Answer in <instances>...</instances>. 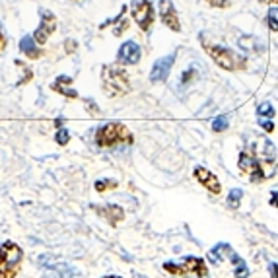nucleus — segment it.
<instances>
[{
  "instance_id": "a878e982",
  "label": "nucleus",
  "mask_w": 278,
  "mask_h": 278,
  "mask_svg": "<svg viewBox=\"0 0 278 278\" xmlns=\"http://www.w3.org/2000/svg\"><path fill=\"white\" fill-rule=\"evenodd\" d=\"M206 2L214 8H228L231 4V0H206Z\"/></svg>"
},
{
  "instance_id": "1a4fd4ad",
  "label": "nucleus",
  "mask_w": 278,
  "mask_h": 278,
  "mask_svg": "<svg viewBox=\"0 0 278 278\" xmlns=\"http://www.w3.org/2000/svg\"><path fill=\"white\" fill-rule=\"evenodd\" d=\"M39 265H41L43 269L57 272L58 278H82L80 272H78L74 267H70V265L55 259V257H51V255H41V257H39Z\"/></svg>"
},
{
  "instance_id": "6ab92c4d",
  "label": "nucleus",
  "mask_w": 278,
  "mask_h": 278,
  "mask_svg": "<svg viewBox=\"0 0 278 278\" xmlns=\"http://www.w3.org/2000/svg\"><path fill=\"white\" fill-rule=\"evenodd\" d=\"M257 115H259V123H263V121H270V119H274V109H272V105L270 103H261L259 107H257Z\"/></svg>"
},
{
  "instance_id": "f3484780",
  "label": "nucleus",
  "mask_w": 278,
  "mask_h": 278,
  "mask_svg": "<svg viewBox=\"0 0 278 278\" xmlns=\"http://www.w3.org/2000/svg\"><path fill=\"white\" fill-rule=\"evenodd\" d=\"M226 257H228V259L231 261V265H233V274H236V278H247V276H249V269H247L245 261L241 259L240 255L231 249V247L228 249Z\"/></svg>"
},
{
  "instance_id": "bb28decb",
  "label": "nucleus",
  "mask_w": 278,
  "mask_h": 278,
  "mask_svg": "<svg viewBox=\"0 0 278 278\" xmlns=\"http://www.w3.org/2000/svg\"><path fill=\"white\" fill-rule=\"evenodd\" d=\"M84 103H86L88 111H92V113H94V115H99V107L96 105V101H94V99H86V101H84Z\"/></svg>"
},
{
  "instance_id": "7ed1b4c3",
  "label": "nucleus",
  "mask_w": 278,
  "mask_h": 278,
  "mask_svg": "<svg viewBox=\"0 0 278 278\" xmlns=\"http://www.w3.org/2000/svg\"><path fill=\"white\" fill-rule=\"evenodd\" d=\"M133 142H135V136L123 123H107V125L99 126L96 133V144L99 148L131 146Z\"/></svg>"
},
{
  "instance_id": "ddd939ff",
  "label": "nucleus",
  "mask_w": 278,
  "mask_h": 278,
  "mask_svg": "<svg viewBox=\"0 0 278 278\" xmlns=\"http://www.w3.org/2000/svg\"><path fill=\"white\" fill-rule=\"evenodd\" d=\"M193 175H195V179L201 183L204 189H208L212 195H220L222 185H220V181H218V177H216V175H214L210 169H206V167L199 165V167H195Z\"/></svg>"
},
{
  "instance_id": "f8f14e48",
  "label": "nucleus",
  "mask_w": 278,
  "mask_h": 278,
  "mask_svg": "<svg viewBox=\"0 0 278 278\" xmlns=\"http://www.w3.org/2000/svg\"><path fill=\"white\" fill-rule=\"evenodd\" d=\"M140 55H142V51H140V45L136 43V41H125L119 51H117V60L121 62V65H125V67H131V65H136L138 60H140Z\"/></svg>"
},
{
  "instance_id": "7c9ffc66",
  "label": "nucleus",
  "mask_w": 278,
  "mask_h": 278,
  "mask_svg": "<svg viewBox=\"0 0 278 278\" xmlns=\"http://www.w3.org/2000/svg\"><path fill=\"white\" fill-rule=\"evenodd\" d=\"M267 133H272V129H274V125H272V121H263V123H259Z\"/></svg>"
},
{
  "instance_id": "412c9836",
  "label": "nucleus",
  "mask_w": 278,
  "mask_h": 278,
  "mask_svg": "<svg viewBox=\"0 0 278 278\" xmlns=\"http://www.w3.org/2000/svg\"><path fill=\"white\" fill-rule=\"evenodd\" d=\"M96 191L97 193H103V191H109V189H117L119 187V181H115V179H99V181H96Z\"/></svg>"
},
{
  "instance_id": "c85d7f7f",
  "label": "nucleus",
  "mask_w": 278,
  "mask_h": 278,
  "mask_svg": "<svg viewBox=\"0 0 278 278\" xmlns=\"http://www.w3.org/2000/svg\"><path fill=\"white\" fill-rule=\"evenodd\" d=\"M126 29H129V22H126V19H123V22L119 24V28H115V31H113V33H115L117 37H119V35H121L123 31H126Z\"/></svg>"
},
{
  "instance_id": "2eb2a0df",
  "label": "nucleus",
  "mask_w": 278,
  "mask_h": 278,
  "mask_svg": "<svg viewBox=\"0 0 278 278\" xmlns=\"http://www.w3.org/2000/svg\"><path fill=\"white\" fill-rule=\"evenodd\" d=\"M19 51H22L28 58H31V60L43 57V51L37 47L33 35H24V37H22V41H19Z\"/></svg>"
},
{
  "instance_id": "c756f323",
  "label": "nucleus",
  "mask_w": 278,
  "mask_h": 278,
  "mask_svg": "<svg viewBox=\"0 0 278 278\" xmlns=\"http://www.w3.org/2000/svg\"><path fill=\"white\" fill-rule=\"evenodd\" d=\"M269 270H270V276H272V278H278V265H276V263H270V265H269Z\"/></svg>"
},
{
  "instance_id": "5701e85b",
  "label": "nucleus",
  "mask_w": 278,
  "mask_h": 278,
  "mask_svg": "<svg viewBox=\"0 0 278 278\" xmlns=\"http://www.w3.org/2000/svg\"><path fill=\"white\" fill-rule=\"evenodd\" d=\"M55 140H57V144H60V146H67V144L70 142V133H68L67 129H58Z\"/></svg>"
},
{
  "instance_id": "6e6552de",
  "label": "nucleus",
  "mask_w": 278,
  "mask_h": 278,
  "mask_svg": "<svg viewBox=\"0 0 278 278\" xmlns=\"http://www.w3.org/2000/svg\"><path fill=\"white\" fill-rule=\"evenodd\" d=\"M39 16H41V24H39V28L35 29L33 39H35V43H37V45H45V43H47V39L55 33L58 19H57V16L47 8L39 10Z\"/></svg>"
},
{
  "instance_id": "4468645a",
  "label": "nucleus",
  "mask_w": 278,
  "mask_h": 278,
  "mask_svg": "<svg viewBox=\"0 0 278 278\" xmlns=\"http://www.w3.org/2000/svg\"><path fill=\"white\" fill-rule=\"evenodd\" d=\"M92 210H96L99 216H103L113 228L119 226V222L125 220V210L119 206V204H105V206H99V204H92Z\"/></svg>"
},
{
  "instance_id": "f257e3e1",
  "label": "nucleus",
  "mask_w": 278,
  "mask_h": 278,
  "mask_svg": "<svg viewBox=\"0 0 278 278\" xmlns=\"http://www.w3.org/2000/svg\"><path fill=\"white\" fill-rule=\"evenodd\" d=\"M240 172L251 183H263L276 173V148L267 136H253L240 154Z\"/></svg>"
},
{
  "instance_id": "f704fd0d",
  "label": "nucleus",
  "mask_w": 278,
  "mask_h": 278,
  "mask_svg": "<svg viewBox=\"0 0 278 278\" xmlns=\"http://www.w3.org/2000/svg\"><path fill=\"white\" fill-rule=\"evenodd\" d=\"M103 278H121V276H111V274H109V276H103Z\"/></svg>"
},
{
  "instance_id": "393cba45",
  "label": "nucleus",
  "mask_w": 278,
  "mask_h": 278,
  "mask_svg": "<svg viewBox=\"0 0 278 278\" xmlns=\"http://www.w3.org/2000/svg\"><path fill=\"white\" fill-rule=\"evenodd\" d=\"M195 78H197V70H187V72H183L181 74V84L183 86H187V84H189V82H193V80H195Z\"/></svg>"
},
{
  "instance_id": "f03ea898",
  "label": "nucleus",
  "mask_w": 278,
  "mask_h": 278,
  "mask_svg": "<svg viewBox=\"0 0 278 278\" xmlns=\"http://www.w3.org/2000/svg\"><path fill=\"white\" fill-rule=\"evenodd\" d=\"M201 45L202 49L210 55V58L224 70H231V72H238V70H245L247 68V60L243 57H240L238 53H233L231 49L218 45L210 39L206 37V33H201Z\"/></svg>"
},
{
  "instance_id": "39448f33",
  "label": "nucleus",
  "mask_w": 278,
  "mask_h": 278,
  "mask_svg": "<svg viewBox=\"0 0 278 278\" xmlns=\"http://www.w3.org/2000/svg\"><path fill=\"white\" fill-rule=\"evenodd\" d=\"M24 251L14 241H4L0 245V278H16L22 269Z\"/></svg>"
},
{
  "instance_id": "2f4dec72",
  "label": "nucleus",
  "mask_w": 278,
  "mask_h": 278,
  "mask_svg": "<svg viewBox=\"0 0 278 278\" xmlns=\"http://www.w3.org/2000/svg\"><path fill=\"white\" fill-rule=\"evenodd\" d=\"M270 206H276L278 208V193H272V195H270Z\"/></svg>"
},
{
  "instance_id": "4be33fe9",
  "label": "nucleus",
  "mask_w": 278,
  "mask_h": 278,
  "mask_svg": "<svg viewBox=\"0 0 278 278\" xmlns=\"http://www.w3.org/2000/svg\"><path fill=\"white\" fill-rule=\"evenodd\" d=\"M228 126H230V117L222 115V117H216V119H214L212 131H214V133H224Z\"/></svg>"
},
{
  "instance_id": "aec40b11",
  "label": "nucleus",
  "mask_w": 278,
  "mask_h": 278,
  "mask_svg": "<svg viewBox=\"0 0 278 278\" xmlns=\"http://www.w3.org/2000/svg\"><path fill=\"white\" fill-rule=\"evenodd\" d=\"M241 197H243V191H241V189H231L230 195H228V206L233 208V210H238V208H240Z\"/></svg>"
},
{
  "instance_id": "473e14b6",
  "label": "nucleus",
  "mask_w": 278,
  "mask_h": 278,
  "mask_svg": "<svg viewBox=\"0 0 278 278\" xmlns=\"http://www.w3.org/2000/svg\"><path fill=\"white\" fill-rule=\"evenodd\" d=\"M263 4H278V0H261Z\"/></svg>"
},
{
  "instance_id": "a211bd4d",
  "label": "nucleus",
  "mask_w": 278,
  "mask_h": 278,
  "mask_svg": "<svg viewBox=\"0 0 278 278\" xmlns=\"http://www.w3.org/2000/svg\"><path fill=\"white\" fill-rule=\"evenodd\" d=\"M228 249H230V245L228 243H218L214 249H210V253H208V259L214 263V265H218L222 261V257L228 253Z\"/></svg>"
},
{
  "instance_id": "20e7f679",
  "label": "nucleus",
  "mask_w": 278,
  "mask_h": 278,
  "mask_svg": "<svg viewBox=\"0 0 278 278\" xmlns=\"http://www.w3.org/2000/svg\"><path fill=\"white\" fill-rule=\"evenodd\" d=\"M101 84H103V94L107 97H119L131 92V80L125 68L117 65H107L101 70Z\"/></svg>"
},
{
  "instance_id": "9b49d317",
  "label": "nucleus",
  "mask_w": 278,
  "mask_h": 278,
  "mask_svg": "<svg viewBox=\"0 0 278 278\" xmlns=\"http://www.w3.org/2000/svg\"><path fill=\"white\" fill-rule=\"evenodd\" d=\"M158 8H160L158 12H160V19H162L163 26H167L173 31H181V22H179L177 10H175L172 0H160Z\"/></svg>"
},
{
  "instance_id": "72a5a7b5",
  "label": "nucleus",
  "mask_w": 278,
  "mask_h": 278,
  "mask_svg": "<svg viewBox=\"0 0 278 278\" xmlns=\"http://www.w3.org/2000/svg\"><path fill=\"white\" fill-rule=\"evenodd\" d=\"M62 123H65V119H62V117H58L57 121H55V125H57V126H60Z\"/></svg>"
},
{
  "instance_id": "9d476101",
  "label": "nucleus",
  "mask_w": 278,
  "mask_h": 278,
  "mask_svg": "<svg viewBox=\"0 0 278 278\" xmlns=\"http://www.w3.org/2000/svg\"><path fill=\"white\" fill-rule=\"evenodd\" d=\"M173 62H175V53H169V55H165V57L158 58V60L154 62L152 72H150V82H152V84L165 82L167 76H169V72H172Z\"/></svg>"
},
{
  "instance_id": "cd10ccee",
  "label": "nucleus",
  "mask_w": 278,
  "mask_h": 278,
  "mask_svg": "<svg viewBox=\"0 0 278 278\" xmlns=\"http://www.w3.org/2000/svg\"><path fill=\"white\" fill-rule=\"evenodd\" d=\"M76 41H74V39H67V41H65V49H67V53L68 55H70V53H74V51H76Z\"/></svg>"
},
{
  "instance_id": "b1692460",
  "label": "nucleus",
  "mask_w": 278,
  "mask_h": 278,
  "mask_svg": "<svg viewBox=\"0 0 278 278\" xmlns=\"http://www.w3.org/2000/svg\"><path fill=\"white\" fill-rule=\"evenodd\" d=\"M269 28L272 31H278V8H272L269 12Z\"/></svg>"
},
{
  "instance_id": "423d86ee",
  "label": "nucleus",
  "mask_w": 278,
  "mask_h": 278,
  "mask_svg": "<svg viewBox=\"0 0 278 278\" xmlns=\"http://www.w3.org/2000/svg\"><path fill=\"white\" fill-rule=\"evenodd\" d=\"M163 270H167L173 276L181 278H206L208 269L201 257H183L181 263H163Z\"/></svg>"
},
{
  "instance_id": "dca6fc26",
  "label": "nucleus",
  "mask_w": 278,
  "mask_h": 278,
  "mask_svg": "<svg viewBox=\"0 0 278 278\" xmlns=\"http://www.w3.org/2000/svg\"><path fill=\"white\" fill-rule=\"evenodd\" d=\"M72 84V78L70 76H58L53 84H51V90L53 92H58V94H62V96L70 97V99H76L78 97V92L74 88H68Z\"/></svg>"
},
{
  "instance_id": "0eeeda50",
  "label": "nucleus",
  "mask_w": 278,
  "mask_h": 278,
  "mask_svg": "<svg viewBox=\"0 0 278 278\" xmlns=\"http://www.w3.org/2000/svg\"><path fill=\"white\" fill-rule=\"evenodd\" d=\"M131 14L135 18L136 26L142 31H150L154 26V4L152 0H131Z\"/></svg>"
}]
</instances>
